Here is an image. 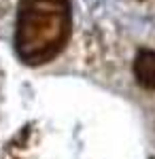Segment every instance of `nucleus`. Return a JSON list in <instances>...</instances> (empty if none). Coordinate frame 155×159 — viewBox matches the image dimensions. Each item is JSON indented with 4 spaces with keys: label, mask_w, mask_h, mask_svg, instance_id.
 Returning <instances> with one entry per match:
<instances>
[{
    "label": "nucleus",
    "mask_w": 155,
    "mask_h": 159,
    "mask_svg": "<svg viewBox=\"0 0 155 159\" xmlns=\"http://www.w3.org/2000/svg\"><path fill=\"white\" fill-rule=\"evenodd\" d=\"M134 76L136 83L144 89H155V51L140 49L134 57Z\"/></svg>",
    "instance_id": "2"
},
{
    "label": "nucleus",
    "mask_w": 155,
    "mask_h": 159,
    "mask_svg": "<svg viewBox=\"0 0 155 159\" xmlns=\"http://www.w3.org/2000/svg\"><path fill=\"white\" fill-rule=\"evenodd\" d=\"M72 32L70 0H24L17 15V55L40 66L60 55Z\"/></svg>",
    "instance_id": "1"
}]
</instances>
